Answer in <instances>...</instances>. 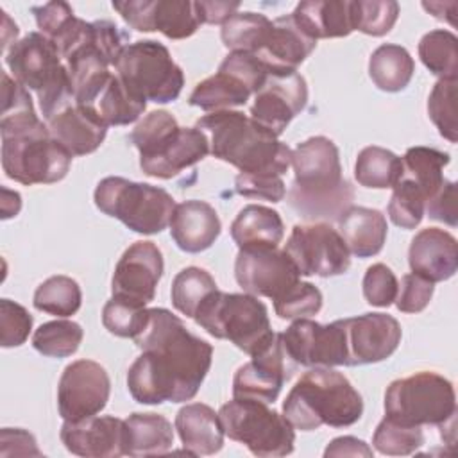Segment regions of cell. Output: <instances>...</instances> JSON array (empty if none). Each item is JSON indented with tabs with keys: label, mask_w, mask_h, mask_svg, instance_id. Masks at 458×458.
<instances>
[{
	"label": "cell",
	"mask_w": 458,
	"mask_h": 458,
	"mask_svg": "<svg viewBox=\"0 0 458 458\" xmlns=\"http://www.w3.org/2000/svg\"><path fill=\"white\" fill-rule=\"evenodd\" d=\"M123 21L140 32H161L168 39H184L200 27L190 0H123L113 2Z\"/></svg>",
	"instance_id": "17"
},
{
	"label": "cell",
	"mask_w": 458,
	"mask_h": 458,
	"mask_svg": "<svg viewBox=\"0 0 458 458\" xmlns=\"http://www.w3.org/2000/svg\"><path fill=\"white\" fill-rule=\"evenodd\" d=\"M174 445V429L159 413H131L123 419V454L154 456L165 454Z\"/></svg>",
	"instance_id": "31"
},
{
	"label": "cell",
	"mask_w": 458,
	"mask_h": 458,
	"mask_svg": "<svg viewBox=\"0 0 458 458\" xmlns=\"http://www.w3.org/2000/svg\"><path fill=\"white\" fill-rule=\"evenodd\" d=\"M424 213L431 220L444 222L451 227L458 224V211H456V184L453 181H444L440 190L426 200Z\"/></svg>",
	"instance_id": "55"
},
{
	"label": "cell",
	"mask_w": 458,
	"mask_h": 458,
	"mask_svg": "<svg viewBox=\"0 0 458 458\" xmlns=\"http://www.w3.org/2000/svg\"><path fill=\"white\" fill-rule=\"evenodd\" d=\"M32 14L36 18V25L39 32L54 43L59 55H64L73 48L79 41L86 20H81L73 14V9L61 0L47 2L43 5H34Z\"/></svg>",
	"instance_id": "32"
},
{
	"label": "cell",
	"mask_w": 458,
	"mask_h": 458,
	"mask_svg": "<svg viewBox=\"0 0 458 458\" xmlns=\"http://www.w3.org/2000/svg\"><path fill=\"white\" fill-rule=\"evenodd\" d=\"M0 136L2 168L9 179L30 186L66 177L73 156L50 136L48 125L39 118L4 125Z\"/></svg>",
	"instance_id": "6"
},
{
	"label": "cell",
	"mask_w": 458,
	"mask_h": 458,
	"mask_svg": "<svg viewBox=\"0 0 458 458\" xmlns=\"http://www.w3.org/2000/svg\"><path fill=\"white\" fill-rule=\"evenodd\" d=\"M283 415L293 429L301 431H313L320 426L347 428L361 419L363 399L344 374L313 367L288 392Z\"/></svg>",
	"instance_id": "4"
},
{
	"label": "cell",
	"mask_w": 458,
	"mask_h": 458,
	"mask_svg": "<svg viewBox=\"0 0 458 458\" xmlns=\"http://www.w3.org/2000/svg\"><path fill=\"white\" fill-rule=\"evenodd\" d=\"M193 320L218 340H229L249 356L263 352L274 344L267 306L250 293L215 290L199 306Z\"/></svg>",
	"instance_id": "8"
},
{
	"label": "cell",
	"mask_w": 458,
	"mask_h": 458,
	"mask_svg": "<svg viewBox=\"0 0 458 458\" xmlns=\"http://www.w3.org/2000/svg\"><path fill=\"white\" fill-rule=\"evenodd\" d=\"M424 206L426 197L420 188L411 179L401 177V181L394 186L386 213L397 227L415 229L424 218Z\"/></svg>",
	"instance_id": "45"
},
{
	"label": "cell",
	"mask_w": 458,
	"mask_h": 458,
	"mask_svg": "<svg viewBox=\"0 0 458 458\" xmlns=\"http://www.w3.org/2000/svg\"><path fill=\"white\" fill-rule=\"evenodd\" d=\"M272 29L265 43L254 52L268 75L295 73L299 64L315 50L317 41L306 36L293 21L292 14L272 20Z\"/></svg>",
	"instance_id": "23"
},
{
	"label": "cell",
	"mask_w": 458,
	"mask_h": 458,
	"mask_svg": "<svg viewBox=\"0 0 458 458\" xmlns=\"http://www.w3.org/2000/svg\"><path fill=\"white\" fill-rule=\"evenodd\" d=\"M21 209V197L18 191H13L9 188H2V218L7 220L11 216H16Z\"/></svg>",
	"instance_id": "59"
},
{
	"label": "cell",
	"mask_w": 458,
	"mask_h": 458,
	"mask_svg": "<svg viewBox=\"0 0 458 458\" xmlns=\"http://www.w3.org/2000/svg\"><path fill=\"white\" fill-rule=\"evenodd\" d=\"M458 4L456 2H447V4H442V2H422V7L428 11V13H431L437 20H442V21H449L451 25H454V20H453V16H449L447 14V9H453V7H456Z\"/></svg>",
	"instance_id": "60"
},
{
	"label": "cell",
	"mask_w": 458,
	"mask_h": 458,
	"mask_svg": "<svg viewBox=\"0 0 458 458\" xmlns=\"http://www.w3.org/2000/svg\"><path fill=\"white\" fill-rule=\"evenodd\" d=\"M64 447L84 458H116L123 454V419L93 415L84 420H64L59 431Z\"/></svg>",
	"instance_id": "22"
},
{
	"label": "cell",
	"mask_w": 458,
	"mask_h": 458,
	"mask_svg": "<svg viewBox=\"0 0 458 458\" xmlns=\"http://www.w3.org/2000/svg\"><path fill=\"white\" fill-rule=\"evenodd\" d=\"M193 7H195L200 25L202 23H209V25L220 23L222 25L234 13H238L240 2H218V0L204 2V0H200V2H193Z\"/></svg>",
	"instance_id": "57"
},
{
	"label": "cell",
	"mask_w": 458,
	"mask_h": 458,
	"mask_svg": "<svg viewBox=\"0 0 458 458\" xmlns=\"http://www.w3.org/2000/svg\"><path fill=\"white\" fill-rule=\"evenodd\" d=\"M284 358L281 333H277L270 347L250 356V361L238 367L233 377V399L274 403L288 377Z\"/></svg>",
	"instance_id": "21"
},
{
	"label": "cell",
	"mask_w": 458,
	"mask_h": 458,
	"mask_svg": "<svg viewBox=\"0 0 458 458\" xmlns=\"http://www.w3.org/2000/svg\"><path fill=\"white\" fill-rule=\"evenodd\" d=\"M338 233L351 254L358 258H372L381 252L386 242L388 225L379 209L351 206L338 218Z\"/></svg>",
	"instance_id": "29"
},
{
	"label": "cell",
	"mask_w": 458,
	"mask_h": 458,
	"mask_svg": "<svg viewBox=\"0 0 458 458\" xmlns=\"http://www.w3.org/2000/svg\"><path fill=\"white\" fill-rule=\"evenodd\" d=\"M361 286L365 301L376 308H388L394 304L399 292V281L392 268L385 263L370 265L365 270Z\"/></svg>",
	"instance_id": "49"
},
{
	"label": "cell",
	"mask_w": 458,
	"mask_h": 458,
	"mask_svg": "<svg viewBox=\"0 0 458 458\" xmlns=\"http://www.w3.org/2000/svg\"><path fill=\"white\" fill-rule=\"evenodd\" d=\"M95 107L107 125H129L143 114L147 100L132 93L114 73L102 89Z\"/></svg>",
	"instance_id": "38"
},
{
	"label": "cell",
	"mask_w": 458,
	"mask_h": 458,
	"mask_svg": "<svg viewBox=\"0 0 458 458\" xmlns=\"http://www.w3.org/2000/svg\"><path fill=\"white\" fill-rule=\"evenodd\" d=\"M209 134V152L242 174L283 175L292 165V148L242 111H215L195 123Z\"/></svg>",
	"instance_id": "3"
},
{
	"label": "cell",
	"mask_w": 458,
	"mask_h": 458,
	"mask_svg": "<svg viewBox=\"0 0 458 458\" xmlns=\"http://www.w3.org/2000/svg\"><path fill=\"white\" fill-rule=\"evenodd\" d=\"M399 16V4L394 0H352V25L367 36L388 34Z\"/></svg>",
	"instance_id": "47"
},
{
	"label": "cell",
	"mask_w": 458,
	"mask_h": 458,
	"mask_svg": "<svg viewBox=\"0 0 458 458\" xmlns=\"http://www.w3.org/2000/svg\"><path fill=\"white\" fill-rule=\"evenodd\" d=\"M215 290H218L216 283L208 270L200 267H186L174 277L170 297L179 313L193 318L199 306Z\"/></svg>",
	"instance_id": "41"
},
{
	"label": "cell",
	"mask_w": 458,
	"mask_h": 458,
	"mask_svg": "<svg viewBox=\"0 0 458 458\" xmlns=\"http://www.w3.org/2000/svg\"><path fill=\"white\" fill-rule=\"evenodd\" d=\"M424 444V431L420 426L399 424L388 417L377 424L372 445L381 454L388 456H406L415 453Z\"/></svg>",
	"instance_id": "43"
},
{
	"label": "cell",
	"mask_w": 458,
	"mask_h": 458,
	"mask_svg": "<svg viewBox=\"0 0 458 458\" xmlns=\"http://www.w3.org/2000/svg\"><path fill=\"white\" fill-rule=\"evenodd\" d=\"M435 292V283L424 279L422 276L410 272L404 274L395 297V306L403 313H420L431 301Z\"/></svg>",
	"instance_id": "53"
},
{
	"label": "cell",
	"mask_w": 458,
	"mask_h": 458,
	"mask_svg": "<svg viewBox=\"0 0 458 458\" xmlns=\"http://www.w3.org/2000/svg\"><path fill=\"white\" fill-rule=\"evenodd\" d=\"M218 419L224 433L243 444L254 456L277 458L293 451V426L267 403L233 399L220 406Z\"/></svg>",
	"instance_id": "11"
},
{
	"label": "cell",
	"mask_w": 458,
	"mask_h": 458,
	"mask_svg": "<svg viewBox=\"0 0 458 458\" xmlns=\"http://www.w3.org/2000/svg\"><path fill=\"white\" fill-rule=\"evenodd\" d=\"M403 159V177L411 179L420 191L424 193L426 200L433 197L440 186L444 184V166L449 165L451 157L447 152H442L433 147H410Z\"/></svg>",
	"instance_id": "36"
},
{
	"label": "cell",
	"mask_w": 458,
	"mask_h": 458,
	"mask_svg": "<svg viewBox=\"0 0 458 458\" xmlns=\"http://www.w3.org/2000/svg\"><path fill=\"white\" fill-rule=\"evenodd\" d=\"M453 383L429 370L399 377L386 386L385 417L406 426H445L454 420Z\"/></svg>",
	"instance_id": "10"
},
{
	"label": "cell",
	"mask_w": 458,
	"mask_h": 458,
	"mask_svg": "<svg viewBox=\"0 0 458 458\" xmlns=\"http://www.w3.org/2000/svg\"><path fill=\"white\" fill-rule=\"evenodd\" d=\"M118 79L143 100L168 104L179 98L184 73L168 48L156 39H140L123 48L116 64Z\"/></svg>",
	"instance_id": "12"
},
{
	"label": "cell",
	"mask_w": 458,
	"mask_h": 458,
	"mask_svg": "<svg viewBox=\"0 0 458 458\" xmlns=\"http://www.w3.org/2000/svg\"><path fill=\"white\" fill-rule=\"evenodd\" d=\"M140 152V168L156 179H172L209 154L208 134L199 127H181L165 109L148 113L129 134Z\"/></svg>",
	"instance_id": "5"
},
{
	"label": "cell",
	"mask_w": 458,
	"mask_h": 458,
	"mask_svg": "<svg viewBox=\"0 0 458 458\" xmlns=\"http://www.w3.org/2000/svg\"><path fill=\"white\" fill-rule=\"evenodd\" d=\"M236 283L245 293L276 301L295 283L301 274L284 249H240L234 261Z\"/></svg>",
	"instance_id": "16"
},
{
	"label": "cell",
	"mask_w": 458,
	"mask_h": 458,
	"mask_svg": "<svg viewBox=\"0 0 458 458\" xmlns=\"http://www.w3.org/2000/svg\"><path fill=\"white\" fill-rule=\"evenodd\" d=\"M163 270L165 261L157 245L148 240L134 242L123 250L114 267L111 279L113 295L147 306L156 297V286Z\"/></svg>",
	"instance_id": "19"
},
{
	"label": "cell",
	"mask_w": 458,
	"mask_h": 458,
	"mask_svg": "<svg viewBox=\"0 0 458 458\" xmlns=\"http://www.w3.org/2000/svg\"><path fill=\"white\" fill-rule=\"evenodd\" d=\"M234 191L249 199H263L281 202L286 197V186L281 175L265 174H238L234 179Z\"/></svg>",
	"instance_id": "52"
},
{
	"label": "cell",
	"mask_w": 458,
	"mask_h": 458,
	"mask_svg": "<svg viewBox=\"0 0 458 458\" xmlns=\"http://www.w3.org/2000/svg\"><path fill=\"white\" fill-rule=\"evenodd\" d=\"M422 64L438 79H456L458 73V39L451 30L435 29L419 41Z\"/></svg>",
	"instance_id": "40"
},
{
	"label": "cell",
	"mask_w": 458,
	"mask_h": 458,
	"mask_svg": "<svg viewBox=\"0 0 458 458\" xmlns=\"http://www.w3.org/2000/svg\"><path fill=\"white\" fill-rule=\"evenodd\" d=\"M2 14H4V30H2V38H4V50H9L11 48V38L14 39V41H18L16 38H18V25L16 23H13L11 27H7L9 25V16L2 11Z\"/></svg>",
	"instance_id": "61"
},
{
	"label": "cell",
	"mask_w": 458,
	"mask_h": 458,
	"mask_svg": "<svg viewBox=\"0 0 458 458\" xmlns=\"http://www.w3.org/2000/svg\"><path fill=\"white\" fill-rule=\"evenodd\" d=\"M168 227L175 245L190 254L209 249L222 233V224L215 208L206 200L197 199L179 202Z\"/></svg>",
	"instance_id": "26"
},
{
	"label": "cell",
	"mask_w": 458,
	"mask_h": 458,
	"mask_svg": "<svg viewBox=\"0 0 458 458\" xmlns=\"http://www.w3.org/2000/svg\"><path fill=\"white\" fill-rule=\"evenodd\" d=\"M0 454H29V456H41L43 453L38 449L34 435L21 428H4L0 431Z\"/></svg>",
	"instance_id": "56"
},
{
	"label": "cell",
	"mask_w": 458,
	"mask_h": 458,
	"mask_svg": "<svg viewBox=\"0 0 458 458\" xmlns=\"http://www.w3.org/2000/svg\"><path fill=\"white\" fill-rule=\"evenodd\" d=\"M347 345V367L379 363L401 344V324L386 313H363L342 318Z\"/></svg>",
	"instance_id": "18"
},
{
	"label": "cell",
	"mask_w": 458,
	"mask_h": 458,
	"mask_svg": "<svg viewBox=\"0 0 458 458\" xmlns=\"http://www.w3.org/2000/svg\"><path fill=\"white\" fill-rule=\"evenodd\" d=\"M50 136L73 157L95 152L107 134V123L95 106L72 104L47 122Z\"/></svg>",
	"instance_id": "24"
},
{
	"label": "cell",
	"mask_w": 458,
	"mask_h": 458,
	"mask_svg": "<svg viewBox=\"0 0 458 458\" xmlns=\"http://www.w3.org/2000/svg\"><path fill=\"white\" fill-rule=\"evenodd\" d=\"M5 64L23 88L38 95L45 122L73 102V89L66 64L54 43L41 32H29L5 54Z\"/></svg>",
	"instance_id": "7"
},
{
	"label": "cell",
	"mask_w": 458,
	"mask_h": 458,
	"mask_svg": "<svg viewBox=\"0 0 458 458\" xmlns=\"http://www.w3.org/2000/svg\"><path fill=\"white\" fill-rule=\"evenodd\" d=\"M306 104L308 84L299 72L268 75L265 86L254 95L250 118L279 138Z\"/></svg>",
	"instance_id": "20"
},
{
	"label": "cell",
	"mask_w": 458,
	"mask_h": 458,
	"mask_svg": "<svg viewBox=\"0 0 458 458\" xmlns=\"http://www.w3.org/2000/svg\"><path fill=\"white\" fill-rule=\"evenodd\" d=\"M182 447L188 454L206 456L215 454L224 445V428L218 413L202 403H190L182 406L174 422Z\"/></svg>",
	"instance_id": "28"
},
{
	"label": "cell",
	"mask_w": 458,
	"mask_h": 458,
	"mask_svg": "<svg viewBox=\"0 0 458 458\" xmlns=\"http://www.w3.org/2000/svg\"><path fill=\"white\" fill-rule=\"evenodd\" d=\"M111 394L107 370L93 360H75L64 367L57 385V410L63 420L77 422L100 413Z\"/></svg>",
	"instance_id": "15"
},
{
	"label": "cell",
	"mask_w": 458,
	"mask_h": 458,
	"mask_svg": "<svg viewBox=\"0 0 458 458\" xmlns=\"http://www.w3.org/2000/svg\"><path fill=\"white\" fill-rule=\"evenodd\" d=\"M456 84V79H438L428 97V114L440 136L451 143H456L458 140Z\"/></svg>",
	"instance_id": "44"
},
{
	"label": "cell",
	"mask_w": 458,
	"mask_h": 458,
	"mask_svg": "<svg viewBox=\"0 0 458 458\" xmlns=\"http://www.w3.org/2000/svg\"><path fill=\"white\" fill-rule=\"evenodd\" d=\"M32 304L38 311L64 318L79 311L82 292L75 279L68 276H52L36 288Z\"/></svg>",
	"instance_id": "39"
},
{
	"label": "cell",
	"mask_w": 458,
	"mask_h": 458,
	"mask_svg": "<svg viewBox=\"0 0 458 458\" xmlns=\"http://www.w3.org/2000/svg\"><path fill=\"white\" fill-rule=\"evenodd\" d=\"M281 345L286 360L302 367H347V345L342 318L331 324L297 318L281 333Z\"/></svg>",
	"instance_id": "14"
},
{
	"label": "cell",
	"mask_w": 458,
	"mask_h": 458,
	"mask_svg": "<svg viewBox=\"0 0 458 458\" xmlns=\"http://www.w3.org/2000/svg\"><path fill=\"white\" fill-rule=\"evenodd\" d=\"M32 329V315L11 299L0 301V345L20 347L27 342Z\"/></svg>",
	"instance_id": "50"
},
{
	"label": "cell",
	"mask_w": 458,
	"mask_h": 458,
	"mask_svg": "<svg viewBox=\"0 0 458 458\" xmlns=\"http://www.w3.org/2000/svg\"><path fill=\"white\" fill-rule=\"evenodd\" d=\"M413 72V57L404 47L395 43L379 45L369 59V75L381 91H403L410 84Z\"/></svg>",
	"instance_id": "33"
},
{
	"label": "cell",
	"mask_w": 458,
	"mask_h": 458,
	"mask_svg": "<svg viewBox=\"0 0 458 458\" xmlns=\"http://www.w3.org/2000/svg\"><path fill=\"white\" fill-rule=\"evenodd\" d=\"M408 263L411 272L431 283L451 279L458 270L456 238L440 227L420 229L411 238Z\"/></svg>",
	"instance_id": "25"
},
{
	"label": "cell",
	"mask_w": 458,
	"mask_h": 458,
	"mask_svg": "<svg viewBox=\"0 0 458 458\" xmlns=\"http://www.w3.org/2000/svg\"><path fill=\"white\" fill-rule=\"evenodd\" d=\"M147 317L148 310L145 304L114 295L104 304L102 310L104 327L120 338H134L143 329Z\"/></svg>",
	"instance_id": "46"
},
{
	"label": "cell",
	"mask_w": 458,
	"mask_h": 458,
	"mask_svg": "<svg viewBox=\"0 0 458 458\" xmlns=\"http://www.w3.org/2000/svg\"><path fill=\"white\" fill-rule=\"evenodd\" d=\"M93 200L104 215L138 234H157L166 229L177 206L166 190L116 175L104 177L97 184Z\"/></svg>",
	"instance_id": "9"
},
{
	"label": "cell",
	"mask_w": 458,
	"mask_h": 458,
	"mask_svg": "<svg viewBox=\"0 0 458 458\" xmlns=\"http://www.w3.org/2000/svg\"><path fill=\"white\" fill-rule=\"evenodd\" d=\"M36 116L29 89L18 81L11 79L5 72L2 73V114L0 122L21 120Z\"/></svg>",
	"instance_id": "54"
},
{
	"label": "cell",
	"mask_w": 458,
	"mask_h": 458,
	"mask_svg": "<svg viewBox=\"0 0 458 458\" xmlns=\"http://www.w3.org/2000/svg\"><path fill=\"white\" fill-rule=\"evenodd\" d=\"M293 181L288 206L304 220L338 218L352 206L354 186L342 175L340 152L333 140L311 136L292 150Z\"/></svg>",
	"instance_id": "2"
},
{
	"label": "cell",
	"mask_w": 458,
	"mask_h": 458,
	"mask_svg": "<svg viewBox=\"0 0 458 458\" xmlns=\"http://www.w3.org/2000/svg\"><path fill=\"white\" fill-rule=\"evenodd\" d=\"M284 252L301 276L333 277L351 267V252L340 233L327 222L293 225Z\"/></svg>",
	"instance_id": "13"
},
{
	"label": "cell",
	"mask_w": 458,
	"mask_h": 458,
	"mask_svg": "<svg viewBox=\"0 0 458 458\" xmlns=\"http://www.w3.org/2000/svg\"><path fill=\"white\" fill-rule=\"evenodd\" d=\"M284 236L281 215L261 204H249L240 209L231 224V238L238 249H274Z\"/></svg>",
	"instance_id": "30"
},
{
	"label": "cell",
	"mask_w": 458,
	"mask_h": 458,
	"mask_svg": "<svg viewBox=\"0 0 458 458\" xmlns=\"http://www.w3.org/2000/svg\"><path fill=\"white\" fill-rule=\"evenodd\" d=\"M272 23L274 21L261 13H234L222 23L220 38L224 47L231 52L254 54L265 43Z\"/></svg>",
	"instance_id": "37"
},
{
	"label": "cell",
	"mask_w": 458,
	"mask_h": 458,
	"mask_svg": "<svg viewBox=\"0 0 458 458\" xmlns=\"http://www.w3.org/2000/svg\"><path fill=\"white\" fill-rule=\"evenodd\" d=\"M84 338L82 327L73 320H50L32 335V347L48 358H66L77 352Z\"/></svg>",
	"instance_id": "42"
},
{
	"label": "cell",
	"mask_w": 458,
	"mask_h": 458,
	"mask_svg": "<svg viewBox=\"0 0 458 458\" xmlns=\"http://www.w3.org/2000/svg\"><path fill=\"white\" fill-rule=\"evenodd\" d=\"M292 18L311 39L345 38L354 30L352 0H308L295 5Z\"/></svg>",
	"instance_id": "27"
},
{
	"label": "cell",
	"mask_w": 458,
	"mask_h": 458,
	"mask_svg": "<svg viewBox=\"0 0 458 458\" xmlns=\"http://www.w3.org/2000/svg\"><path fill=\"white\" fill-rule=\"evenodd\" d=\"M218 68L234 75L254 95L265 86L268 79V72L265 70V66L258 61L254 54L249 52H229Z\"/></svg>",
	"instance_id": "51"
},
{
	"label": "cell",
	"mask_w": 458,
	"mask_h": 458,
	"mask_svg": "<svg viewBox=\"0 0 458 458\" xmlns=\"http://www.w3.org/2000/svg\"><path fill=\"white\" fill-rule=\"evenodd\" d=\"M324 456H372V449L360 438L356 437H336L333 438L326 451Z\"/></svg>",
	"instance_id": "58"
},
{
	"label": "cell",
	"mask_w": 458,
	"mask_h": 458,
	"mask_svg": "<svg viewBox=\"0 0 458 458\" xmlns=\"http://www.w3.org/2000/svg\"><path fill=\"white\" fill-rule=\"evenodd\" d=\"M354 177L365 188H394L403 177V159L388 148L377 145L365 147L356 157Z\"/></svg>",
	"instance_id": "35"
},
{
	"label": "cell",
	"mask_w": 458,
	"mask_h": 458,
	"mask_svg": "<svg viewBox=\"0 0 458 458\" xmlns=\"http://www.w3.org/2000/svg\"><path fill=\"white\" fill-rule=\"evenodd\" d=\"M322 301V292L313 283L299 281L274 301V311L284 320L308 318L320 311Z\"/></svg>",
	"instance_id": "48"
},
{
	"label": "cell",
	"mask_w": 458,
	"mask_h": 458,
	"mask_svg": "<svg viewBox=\"0 0 458 458\" xmlns=\"http://www.w3.org/2000/svg\"><path fill=\"white\" fill-rule=\"evenodd\" d=\"M250 95L252 93L242 81H238L229 72L218 68L215 75L200 81L193 88L188 104L200 107L208 113H215L245 106Z\"/></svg>",
	"instance_id": "34"
},
{
	"label": "cell",
	"mask_w": 458,
	"mask_h": 458,
	"mask_svg": "<svg viewBox=\"0 0 458 458\" xmlns=\"http://www.w3.org/2000/svg\"><path fill=\"white\" fill-rule=\"evenodd\" d=\"M132 340L141 349L127 370V388L136 403H186L197 395L211 369V344L191 335L166 308H150Z\"/></svg>",
	"instance_id": "1"
}]
</instances>
